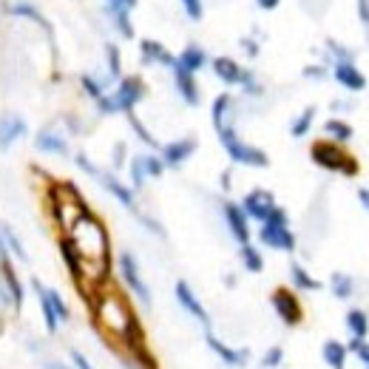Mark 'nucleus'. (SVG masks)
Returning a JSON list of instances; mask_svg holds the SVG:
<instances>
[{
    "label": "nucleus",
    "mask_w": 369,
    "mask_h": 369,
    "mask_svg": "<svg viewBox=\"0 0 369 369\" xmlns=\"http://www.w3.org/2000/svg\"><path fill=\"white\" fill-rule=\"evenodd\" d=\"M88 304L94 310V321L97 327L122 346V355H131L136 349L145 346V329L136 318V312L131 310V304L114 293V290H97V295H88Z\"/></svg>",
    "instance_id": "1"
},
{
    "label": "nucleus",
    "mask_w": 369,
    "mask_h": 369,
    "mask_svg": "<svg viewBox=\"0 0 369 369\" xmlns=\"http://www.w3.org/2000/svg\"><path fill=\"white\" fill-rule=\"evenodd\" d=\"M216 134H219V142L225 145V151H228V156H230L233 162L247 165V168H267V165H270V156H267L262 148L242 142L239 134L233 131V125H222Z\"/></svg>",
    "instance_id": "2"
},
{
    "label": "nucleus",
    "mask_w": 369,
    "mask_h": 369,
    "mask_svg": "<svg viewBox=\"0 0 369 369\" xmlns=\"http://www.w3.org/2000/svg\"><path fill=\"white\" fill-rule=\"evenodd\" d=\"M74 159H77V165H80V168H83V170H86L88 176H94V179H97L100 184H102V188H105V191H108V194H111V197H114V199H117L119 205H125V208H128L131 213L142 216V213L136 211V199H134V191H131V188H125V184H122V182H119V179H117L114 173H105V170H100V168H97V165H94V162H91V159L86 156V153H77Z\"/></svg>",
    "instance_id": "3"
},
{
    "label": "nucleus",
    "mask_w": 369,
    "mask_h": 369,
    "mask_svg": "<svg viewBox=\"0 0 369 369\" xmlns=\"http://www.w3.org/2000/svg\"><path fill=\"white\" fill-rule=\"evenodd\" d=\"M310 156H312V162H315L318 168H324V170H341V173H346V176H352V173L358 170L355 159H352L338 142H315L312 151H310Z\"/></svg>",
    "instance_id": "4"
},
{
    "label": "nucleus",
    "mask_w": 369,
    "mask_h": 369,
    "mask_svg": "<svg viewBox=\"0 0 369 369\" xmlns=\"http://www.w3.org/2000/svg\"><path fill=\"white\" fill-rule=\"evenodd\" d=\"M117 264H119V276H122L125 287H128V290H131V293H134L145 307H151V290H148V284L142 281V273H139L136 259H134L131 253H119Z\"/></svg>",
    "instance_id": "5"
},
{
    "label": "nucleus",
    "mask_w": 369,
    "mask_h": 369,
    "mask_svg": "<svg viewBox=\"0 0 369 369\" xmlns=\"http://www.w3.org/2000/svg\"><path fill=\"white\" fill-rule=\"evenodd\" d=\"M145 97V83L139 80V77H125V80H119V86H117V91L111 94V102H114V111L119 114H131L134 111V105L139 102Z\"/></svg>",
    "instance_id": "6"
},
{
    "label": "nucleus",
    "mask_w": 369,
    "mask_h": 369,
    "mask_svg": "<svg viewBox=\"0 0 369 369\" xmlns=\"http://www.w3.org/2000/svg\"><path fill=\"white\" fill-rule=\"evenodd\" d=\"M270 304H273L276 315H279V318H281L287 327H295V324H301L304 312H301V301L295 298V293H293V290H287V287H279V290H273V295H270Z\"/></svg>",
    "instance_id": "7"
},
{
    "label": "nucleus",
    "mask_w": 369,
    "mask_h": 369,
    "mask_svg": "<svg viewBox=\"0 0 369 369\" xmlns=\"http://www.w3.org/2000/svg\"><path fill=\"white\" fill-rule=\"evenodd\" d=\"M259 242L270 250H284V253H293L295 250V236L287 225H273V222H262V230H259Z\"/></svg>",
    "instance_id": "8"
},
{
    "label": "nucleus",
    "mask_w": 369,
    "mask_h": 369,
    "mask_svg": "<svg viewBox=\"0 0 369 369\" xmlns=\"http://www.w3.org/2000/svg\"><path fill=\"white\" fill-rule=\"evenodd\" d=\"M273 208H276L273 194H270V191H262V188L250 191V194L242 199V211H245V216H247V219H256V222H264V219L270 216Z\"/></svg>",
    "instance_id": "9"
},
{
    "label": "nucleus",
    "mask_w": 369,
    "mask_h": 369,
    "mask_svg": "<svg viewBox=\"0 0 369 369\" xmlns=\"http://www.w3.org/2000/svg\"><path fill=\"white\" fill-rule=\"evenodd\" d=\"M176 301H179V307H182L184 312L194 315L202 327H211V315H208V310L202 307V301L197 298V293L191 290L188 281H176Z\"/></svg>",
    "instance_id": "10"
},
{
    "label": "nucleus",
    "mask_w": 369,
    "mask_h": 369,
    "mask_svg": "<svg viewBox=\"0 0 369 369\" xmlns=\"http://www.w3.org/2000/svg\"><path fill=\"white\" fill-rule=\"evenodd\" d=\"M222 213H225V225H228L230 236H233L239 245H247V242H250V222H247L242 205H236V202H225Z\"/></svg>",
    "instance_id": "11"
},
{
    "label": "nucleus",
    "mask_w": 369,
    "mask_h": 369,
    "mask_svg": "<svg viewBox=\"0 0 369 369\" xmlns=\"http://www.w3.org/2000/svg\"><path fill=\"white\" fill-rule=\"evenodd\" d=\"M194 151H197V139L194 136H182L176 142L162 145V162H165V168H179V165H184L194 156Z\"/></svg>",
    "instance_id": "12"
},
{
    "label": "nucleus",
    "mask_w": 369,
    "mask_h": 369,
    "mask_svg": "<svg viewBox=\"0 0 369 369\" xmlns=\"http://www.w3.org/2000/svg\"><path fill=\"white\" fill-rule=\"evenodd\" d=\"M29 131L26 119L20 114H4L0 117V151H9L18 139H23Z\"/></svg>",
    "instance_id": "13"
},
{
    "label": "nucleus",
    "mask_w": 369,
    "mask_h": 369,
    "mask_svg": "<svg viewBox=\"0 0 369 369\" xmlns=\"http://www.w3.org/2000/svg\"><path fill=\"white\" fill-rule=\"evenodd\" d=\"M205 341H208V346L216 352V358H219L222 363L236 366V369L247 366V358H250V352H247V349H233V346H228L222 338H216L213 332H208V335H205Z\"/></svg>",
    "instance_id": "14"
},
{
    "label": "nucleus",
    "mask_w": 369,
    "mask_h": 369,
    "mask_svg": "<svg viewBox=\"0 0 369 369\" xmlns=\"http://www.w3.org/2000/svg\"><path fill=\"white\" fill-rule=\"evenodd\" d=\"M173 69V83H176V91L179 97L188 102V105H199V86H197V77L191 71H184L182 66H170Z\"/></svg>",
    "instance_id": "15"
},
{
    "label": "nucleus",
    "mask_w": 369,
    "mask_h": 369,
    "mask_svg": "<svg viewBox=\"0 0 369 369\" xmlns=\"http://www.w3.org/2000/svg\"><path fill=\"white\" fill-rule=\"evenodd\" d=\"M35 148L43 151V153H54V156H66V153H69V142H66V136H60L54 128H43V131H37V136H35Z\"/></svg>",
    "instance_id": "16"
},
{
    "label": "nucleus",
    "mask_w": 369,
    "mask_h": 369,
    "mask_svg": "<svg viewBox=\"0 0 369 369\" xmlns=\"http://www.w3.org/2000/svg\"><path fill=\"white\" fill-rule=\"evenodd\" d=\"M57 245H60V256H63V262H66V267H69L71 279H74V281H77V287H80V284H83V259H80V253H77L74 242L63 233Z\"/></svg>",
    "instance_id": "17"
},
{
    "label": "nucleus",
    "mask_w": 369,
    "mask_h": 369,
    "mask_svg": "<svg viewBox=\"0 0 369 369\" xmlns=\"http://www.w3.org/2000/svg\"><path fill=\"white\" fill-rule=\"evenodd\" d=\"M335 80L344 86V88H349V91H363L366 88V77L349 63V60H344V63H335Z\"/></svg>",
    "instance_id": "18"
},
{
    "label": "nucleus",
    "mask_w": 369,
    "mask_h": 369,
    "mask_svg": "<svg viewBox=\"0 0 369 369\" xmlns=\"http://www.w3.org/2000/svg\"><path fill=\"white\" fill-rule=\"evenodd\" d=\"M213 74H216L222 83H228V86H239L242 77H245V69H242L233 57H216V60H213Z\"/></svg>",
    "instance_id": "19"
},
{
    "label": "nucleus",
    "mask_w": 369,
    "mask_h": 369,
    "mask_svg": "<svg viewBox=\"0 0 369 369\" xmlns=\"http://www.w3.org/2000/svg\"><path fill=\"white\" fill-rule=\"evenodd\" d=\"M0 276H4V287H6V293H9V301L15 304V310H20V307H23V287H20V279H18V273L12 270L9 259L0 262Z\"/></svg>",
    "instance_id": "20"
},
{
    "label": "nucleus",
    "mask_w": 369,
    "mask_h": 369,
    "mask_svg": "<svg viewBox=\"0 0 369 369\" xmlns=\"http://www.w3.org/2000/svg\"><path fill=\"white\" fill-rule=\"evenodd\" d=\"M346 344H341V341H335V338H329V341H324V346H321V358H324V363L329 366V369H346Z\"/></svg>",
    "instance_id": "21"
},
{
    "label": "nucleus",
    "mask_w": 369,
    "mask_h": 369,
    "mask_svg": "<svg viewBox=\"0 0 369 369\" xmlns=\"http://www.w3.org/2000/svg\"><path fill=\"white\" fill-rule=\"evenodd\" d=\"M205 63H208V54H205L202 46H184V52L176 57V66H182L184 71H191V74L205 69Z\"/></svg>",
    "instance_id": "22"
},
{
    "label": "nucleus",
    "mask_w": 369,
    "mask_h": 369,
    "mask_svg": "<svg viewBox=\"0 0 369 369\" xmlns=\"http://www.w3.org/2000/svg\"><path fill=\"white\" fill-rule=\"evenodd\" d=\"M142 60L145 63H159V66H173L176 57L156 40H142Z\"/></svg>",
    "instance_id": "23"
},
{
    "label": "nucleus",
    "mask_w": 369,
    "mask_h": 369,
    "mask_svg": "<svg viewBox=\"0 0 369 369\" xmlns=\"http://www.w3.org/2000/svg\"><path fill=\"white\" fill-rule=\"evenodd\" d=\"M32 287H35V293H37V298H40V312H43L46 329L54 335L57 327H60V321H57V312H54V307H52V301H49V295H46V287H43L37 279H32Z\"/></svg>",
    "instance_id": "24"
},
{
    "label": "nucleus",
    "mask_w": 369,
    "mask_h": 369,
    "mask_svg": "<svg viewBox=\"0 0 369 369\" xmlns=\"http://www.w3.org/2000/svg\"><path fill=\"white\" fill-rule=\"evenodd\" d=\"M346 329H349L352 338L366 341V335H369V315H366V310L352 307V310L346 312Z\"/></svg>",
    "instance_id": "25"
},
{
    "label": "nucleus",
    "mask_w": 369,
    "mask_h": 369,
    "mask_svg": "<svg viewBox=\"0 0 369 369\" xmlns=\"http://www.w3.org/2000/svg\"><path fill=\"white\" fill-rule=\"evenodd\" d=\"M230 111H233V97L230 94H219L216 100H213V108H211V117H213V125H216V131L222 128V125H230Z\"/></svg>",
    "instance_id": "26"
},
{
    "label": "nucleus",
    "mask_w": 369,
    "mask_h": 369,
    "mask_svg": "<svg viewBox=\"0 0 369 369\" xmlns=\"http://www.w3.org/2000/svg\"><path fill=\"white\" fill-rule=\"evenodd\" d=\"M0 239H4L6 250H12V253H15V259H20V262H29V253H26V247L20 245L18 233H15L9 225H0Z\"/></svg>",
    "instance_id": "27"
},
{
    "label": "nucleus",
    "mask_w": 369,
    "mask_h": 369,
    "mask_svg": "<svg viewBox=\"0 0 369 369\" xmlns=\"http://www.w3.org/2000/svg\"><path fill=\"white\" fill-rule=\"evenodd\" d=\"M290 279H293L295 290H321V281H315L307 273V267H301V264H290Z\"/></svg>",
    "instance_id": "28"
},
{
    "label": "nucleus",
    "mask_w": 369,
    "mask_h": 369,
    "mask_svg": "<svg viewBox=\"0 0 369 369\" xmlns=\"http://www.w3.org/2000/svg\"><path fill=\"white\" fill-rule=\"evenodd\" d=\"M329 287H332V295L335 298H352V293H355V281H352V276H346V273H332V279H329Z\"/></svg>",
    "instance_id": "29"
},
{
    "label": "nucleus",
    "mask_w": 369,
    "mask_h": 369,
    "mask_svg": "<svg viewBox=\"0 0 369 369\" xmlns=\"http://www.w3.org/2000/svg\"><path fill=\"white\" fill-rule=\"evenodd\" d=\"M239 256H242V264H245L250 273H262V270H264V259H262L259 247H253L250 242L239 247Z\"/></svg>",
    "instance_id": "30"
},
{
    "label": "nucleus",
    "mask_w": 369,
    "mask_h": 369,
    "mask_svg": "<svg viewBox=\"0 0 369 369\" xmlns=\"http://www.w3.org/2000/svg\"><path fill=\"white\" fill-rule=\"evenodd\" d=\"M312 119H315V108H304L298 117H295V122L290 125V134L295 136V139H301V136H307V131L312 128Z\"/></svg>",
    "instance_id": "31"
},
{
    "label": "nucleus",
    "mask_w": 369,
    "mask_h": 369,
    "mask_svg": "<svg viewBox=\"0 0 369 369\" xmlns=\"http://www.w3.org/2000/svg\"><path fill=\"white\" fill-rule=\"evenodd\" d=\"M324 131H327V136H329V139H335L338 145L352 139V128H349L344 119H329V122L324 125Z\"/></svg>",
    "instance_id": "32"
},
{
    "label": "nucleus",
    "mask_w": 369,
    "mask_h": 369,
    "mask_svg": "<svg viewBox=\"0 0 369 369\" xmlns=\"http://www.w3.org/2000/svg\"><path fill=\"white\" fill-rule=\"evenodd\" d=\"M46 295H49V301H52V307H54V312H57V321L66 324V321L71 318V312H69V304L63 301V295H60L57 290H52V287H46Z\"/></svg>",
    "instance_id": "33"
},
{
    "label": "nucleus",
    "mask_w": 369,
    "mask_h": 369,
    "mask_svg": "<svg viewBox=\"0 0 369 369\" xmlns=\"http://www.w3.org/2000/svg\"><path fill=\"white\" fill-rule=\"evenodd\" d=\"M142 162H145V173L148 176H162L165 173V162H162V156H153V153H142Z\"/></svg>",
    "instance_id": "34"
},
{
    "label": "nucleus",
    "mask_w": 369,
    "mask_h": 369,
    "mask_svg": "<svg viewBox=\"0 0 369 369\" xmlns=\"http://www.w3.org/2000/svg\"><path fill=\"white\" fill-rule=\"evenodd\" d=\"M145 162H142V156H134V162H131V182H134V188L139 191L142 184H145Z\"/></svg>",
    "instance_id": "35"
},
{
    "label": "nucleus",
    "mask_w": 369,
    "mask_h": 369,
    "mask_svg": "<svg viewBox=\"0 0 369 369\" xmlns=\"http://www.w3.org/2000/svg\"><path fill=\"white\" fill-rule=\"evenodd\" d=\"M281 361H284V349L281 346H270L264 352V358H262V366L264 369H276V366H281Z\"/></svg>",
    "instance_id": "36"
},
{
    "label": "nucleus",
    "mask_w": 369,
    "mask_h": 369,
    "mask_svg": "<svg viewBox=\"0 0 369 369\" xmlns=\"http://www.w3.org/2000/svg\"><path fill=\"white\" fill-rule=\"evenodd\" d=\"M134 6H136V0H105V12H108V15H114V12L131 15Z\"/></svg>",
    "instance_id": "37"
},
{
    "label": "nucleus",
    "mask_w": 369,
    "mask_h": 369,
    "mask_svg": "<svg viewBox=\"0 0 369 369\" xmlns=\"http://www.w3.org/2000/svg\"><path fill=\"white\" fill-rule=\"evenodd\" d=\"M80 83H83L86 94H88V97H94V102H97V100H100V97L105 94V91H102V86H100V83H97L94 77H88V74H83V77H80Z\"/></svg>",
    "instance_id": "38"
},
{
    "label": "nucleus",
    "mask_w": 369,
    "mask_h": 369,
    "mask_svg": "<svg viewBox=\"0 0 369 369\" xmlns=\"http://www.w3.org/2000/svg\"><path fill=\"white\" fill-rule=\"evenodd\" d=\"M128 119H131V125H134V131H136V136H139V139H142L145 145H151V148H156V139H153V136H151V134L145 131V125H142V122H139V119L134 117V111L128 114Z\"/></svg>",
    "instance_id": "39"
},
{
    "label": "nucleus",
    "mask_w": 369,
    "mask_h": 369,
    "mask_svg": "<svg viewBox=\"0 0 369 369\" xmlns=\"http://www.w3.org/2000/svg\"><path fill=\"white\" fill-rule=\"evenodd\" d=\"M182 6L191 20H202V0H182Z\"/></svg>",
    "instance_id": "40"
},
{
    "label": "nucleus",
    "mask_w": 369,
    "mask_h": 369,
    "mask_svg": "<svg viewBox=\"0 0 369 369\" xmlns=\"http://www.w3.org/2000/svg\"><path fill=\"white\" fill-rule=\"evenodd\" d=\"M108 71L114 80L119 77V49L117 46H108Z\"/></svg>",
    "instance_id": "41"
},
{
    "label": "nucleus",
    "mask_w": 369,
    "mask_h": 369,
    "mask_svg": "<svg viewBox=\"0 0 369 369\" xmlns=\"http://www.w3.org/2000/svg\"><path fill=\"white\" fill-rule=\"evenodd\" d=\"M71 363H74V369H94V366H91V361H88L80 349H71Z\"/></svg>",
    "instance_id": "42"
},
{
    "label": "nucleus",
    "mask_w": 369,
    "mask_h": 369,
    "mask_svg": "<svg viewBox=\"0 0 369 369\" xmlns=\"http://www.w3.org/2000/svg\"><path fill=\"white\" fill-rule=\"evenodd\" d=\"M355 355H358V358L366 363V369H369V341H361V346L355 349Z\"/></svg>",
    "instance_id": "43"
},
{
    "label": "nucleus",
    "mask_w": 369,
    "mask_h": 369,
    "mask_svg": "<svg viewBox=\"0 0 369 369\" xmlns=\"http://www.w3.org/2000/svg\"><path fill=\"white\" fill-rule=\"evenodd\" d=\"M256 4H259V9H264V12H273V9L281 4V0H256Z\"/></svg>",
    "instance_id": "44"
},
{
    "label": "nucleus",
    "mask_w": 369,
    "mask_h": 369,
    "mask_svg": "<svg viewBox=\"0 0 369 369\" xmlns=\"http://www.w3.org/2000/svg\"><path fill=\"white\" fill-rule=\"evenodd\" d=\"M304 74H307V77H315V80H318V77L324 74V69H321V66H315V69H304Z\"/></svg>",
    "instance_id": "45"
},
{
    "label": "nucleus",
    "mask_w": 369,
    "mask_h": 369,
    "mask_svg": "<svg viewBox=\"0 0 369 369\" xmlns=\"http://www.w3.org/2000/svg\"><path fill=\"white\" fill-rule=\"evenodd\" d=\"M358 199H361V205L369 211V191H358Z\"/></svg>",
    "instance_id": "46"
},
{
    "label": "nucleus",
    "mask_w": 369,
    "mask_h": 369,
    "mask_svg": "<svg viewBox=\"0 0 369 369\" xmlns=\"http://www.w3.org/2000/svg\"><path fill=\"white\" fill-rule=\"evenodd\" d=\"M122 151H125V145H122V142H119V145H117V156H114V162H117V165H119V162H122Z\"/></svg>",
    "instance_id": "47"
},
{
    "label": "nucleus",
    "mask_w": 369,
    "mask_h": 369,
    "mask_svg": "<svg viewBox=\"0 0 369 369\" xmlns=\"http://www.w3.org/2000/svg\"><path fill=\"white\" fill-rule=\"evenodd\" d=\"M46 366H49V369H71V366H66V363H54V361H52V363H46Z\"/></svg>",
    "instance_id": "48"
}]
</instances>
